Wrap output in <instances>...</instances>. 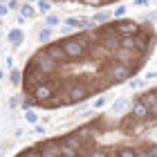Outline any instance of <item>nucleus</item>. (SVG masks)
<instances>
[{"mask_svg":"<svg viewBox=\"0 0 157 157\" xmlns=\"http://www.w3.org/2000/svg\"><path fill=\"white\" fill-rule=\"evenodd\" d=\"M61 45H63V49H65L67 59H81V56H85L88 40H85V38H78V36H72V38H65Z\"/></svg>","mask_w":157,"mask_h":157,"instance_id":"1","label":"nucleus"},{"mask_svg":"<svg viewBox=\"0 0 157 157\" xmlns=\"http://www.w3.org/2000/svg\"><path fill=\"white\" fill-rule=\"evenodd\" d=\"M99 45H101L105 52H117V49H121V36L115 29L101 32L99 34Z\"/></svg>","mask_w":157,"mask_h":157,"instance_id":"2","label":"nucleus"},{"mask_svg":"<svg viewBox=\"0 0 157 157\" xmlns=\"http://www.w3.org/2000/svg\"><path fill=\"white\" fill-rule=\"evenodd\" d=\"M135 72V67L130 65H121V63H115L110 70H108V81L110 83H126L130 74Z\"/></svg>","mask_w":157,"mask_h":157,"instance_id":"3","label":"nucleus"},{"mask_svg":"<svg viewBox=\"0 0 157 157\" xmlns=\"http://www.w3.org/2000/svg\"><path fill=\"white\" fill-rule=\"evenodd\" d=\"M54 97H56L54 85H52V83H47V81H45V83H40L38 88L32 92V99H34V103H36V105H45L49 99H54Z\"/></svg>","mask_w":157,"mask_h":157,"instance_id":"4","label":"nucleus"},{"mask_svg":"<svg viewBox=\"0 0 157 157\" xmlns=\"http://www.w3.org/2000/svg\"><path fill=\"white\" fill-rule=\"evenodd\" d=\"M32 63H34V65H36L45 76H47V74H54V72H56V67H59V63H56L54 59H49L47 54H43V52H38L36 56H34Z\"/></svg>","mask_w":157,"mask_h":157,"instance_id":"5","label":"nucleus"},{"mask_svg":"<svg viewBox=\"0 0 157 157\" xmlns=\"http://www.w3.org/2000/svg\"><path fill=\"white\" fill-rule=\"evenodd\" d=\"M153 45H155V36L148 34V32H144V34L137 36V47H135V52H137L139 56H146V54L153 52Z\"/></svg>","mask_w":157,"mask_h":157,"instance_id":"6","label":"nucleus"},{"mask_svg":"<svg viewBox=\"0 0 157 157\" xmlns=\"http://www.w3.org/2000/svg\"><path fill=\"white\" fill-rule=\"evenodd\" d=\"M43 54H47L49 59H54L56 63H65L67 61V54H65V49H63L61 43H49V45L43 49Z\"/></svg>","mask_w":157,"mask_h":157,"instance_id":"7","label":"nucleus"},{"mask_svg":"<svg viewBox=\"0 0 157 157\" xmlns=\"http://www.w3.org/2000/svg\"><path fill=\"white\" fill-rule=\"evenodd\" d=\"M115 32L119 36H139V25L135 20H121L115 25Z\"/></svg>","mask_w":157,"mask_h":157,"instance_id":"8","label":"nucleus"},{"mask_svg":"<svg viewBox=\"0 0 157 157\" xmlns=\"http://www.w3.org/2000/svg\"><path fill=\"white\" fill-rule=\"evenodd\" d=\"M130 117H132L135 121H144V119H148V117H151V110H148V105H146V103L139 99V101H135V103H132Z\"/></svg>","mask_w":157,"mask_h":157,"instance_id":"9","label":"nucleus"},{"mask_svg":"<svg viewBox=\"0 0 157 157\" xmlns=\"http://www.w3.org/2000/svg\"><path fill=\"white\" fill-rule=\"evenodd\" d=\"M141 101H144L146 105H148V110H151V115H155L157 117V90H146L144 94L139 97Z\"/></svg>","mask_w":157,"mask_h":157,"instance_id":"10","label":"nucleus"},{"mask_svg":"<svg viewBox=\"0 0 157 157\" xmlns=\"http://www.w3.org/2000/svg\"><path fill=\"white\" fill-rule=\"evenodd\" d=\"M135 49H126V47H121V49H117L115 52V61L117 63H121V65H130V63L135 61Z\"/></svg>","mask_w":157,"mask_h":157,"instance_id":"11","label":"nucleus"},{"mask_svg":"<svg viewBox=\"0 0 157 157\" xmlns=\"http://www.w3.org/2000/svg\"><path fill=\"white\" fill-rule=\"evenodd\" d=\"M128 108H130V101H128L126 97H119L117 101H112V108L110 110H112V115H124Z\"/></svg>","mask_w":157,"mask_h":157,"instance_id":"12","label":"nucleus"},{"mask_svg":"<svg viewBox=\"0 0 157 157\" xmlns=\"http://www.w3.org/2000/svg\"><path fill=\"white\" fill-rule=\"evenodd\" d=\"M23 38H25V36H23V32H20L18 27L7 32V43H11V45H20V40H23Z\"/></svg>","mask_w":157,"mask_h":157,"instance_id":"13","label":"nucleus"},{"mask_svg":"<svg viewBox=\"0 0 157 157\" xmlns=\"http://www.w3.org/2000/svg\"><path fill=\"white\" fill-rule=\"evenodd\" d=\"M115 157H137V148H132V146H119L115 151Z\"/></svg>","mask_w":157,"mask_h":157,"instance_id":"14","label":"nucleus"},{"mask_svg":"<svg viewBox=\"0 0 157 157\" xmlns=\"http://www.w3.org/2000/svg\"><path fill=\"white\" fill-rule=\"evenodd\" d=\"M121 47L135 49V47H137V36H121Z\"/></svg>","mask_w":157,"mask_h":157,"instance_id":"15","label":"nucleus"},{"mask_svg":"<svg viewBox=\"0 0 157 157\" xmlns=\"http://www.w3.org/2000/svg\"><path fill=\"white\" fill-rule=\"evenodd\" d=\"M20 16H23V18H34V16H36V9H34V7L32 5H23V7H20Z\"/></svg>","mask_w":157,"mask_h":157,"instance_id":"16","label":"nucleus"},{"mask_svg":"<svg viewBox=\"0 0 157 157\" xmlns=\"http://www.w3.org/2000/svg\"><path fill=\"white\" fill-rule=\"evenodd\" d=\"M9 83H11V85H20V83H23V72H20V70H11Z\"/></svg>","mask_w":157,"mask_h":157,"instance_id":"17","label":"nucleus"},{"mask_svg":"<svg viewBox=\"0 0 157 157\" xmlns=\"http://www.w3.org/2000/svg\"><path fill=\"white\" fill-rule=\"evenodd\" d=\"M59 23H61V18H59V16H54V13L45 16V20H43V25H45V27H49V29H52V27H56Z\"/></svg>","mask_w":157,"mask_h":157,"instance_id":"18","label":"nucleus"},{"mask_svg":"<svg viewBox=\"0 0 157 157\" xmlns=\"http://www.w3.org/2000/svg\"><path fill=\"white\" fill-rule=\"evenodd\" d=\"M92 20H94V23H108L110 20V11H97L94 16H92Z\"/></svg>","mask_w":157,"mask_h":157,"instance_id":"19","label":"nucleus"},{"mask_svg":"<svg viewBox=\"0 0 157 157\" xmlns=\"http://www.w3.org/2000/svg\"><path fill=\"white\" fill-rule=\"evenodd\" d=\"M25 121H27V124H34V126H36L38 112H36V110H25Z\"/></svg>","mask_w":157,"mask_h":157,"instance_id":"20","label":"nucleus"},{"mask_svg":"<svg viewBox=\"0 0 157 157\" xmlns=\"http://www.w3.org/2000/svg\"><path fill=\"white\" fill-rule=\"evenodd\" d=\"M36 9H38L40 13H49L52 5H49V0H38V2H36Z\"/></svg>","mask_w":157,"mask_h":157,"instance_id":"21","label":"nucleus"},{"mask_svg":"<svg viewBox=\"0 0 157 157\" xmlns=\"http://www.w3.org/2000/svg\"><path fill=\"white\" fill-rule=\"evenodd\" d=\"M49 38H52V29H49V27H45V29L38 32V40H40V43H47Z\"/></svg>","mask_w":157,"mask_h":157,"instance_id":"22","label":"nucleus"},{"mask_svg":"<svg viewBox=\"0 0 157 157\" xmlns=\"http://www.w3.org/2000/svg\"><path fill=\"white\" fill-rule=\"evenodd\" d=\"M146 83V78H135V81H128V88H132V90H137L141 88V85Z\"/></svg>","mask_w":157,"mask_h":157,"instance_id":"23","label":"nucleus"},{"mask_svg":"<svg viewBox=\"0 0 157 157\" xmlns=\"http://www.w3.org/2000/svg\"><path fill=\"white\" fill-rule=\"evenodd\" d=\"M137 157H151V151H148V146H139V148H137Z\"/></svg>","mask_w":157,"mask_h":157,"instance_id":"24","label":"nucleus"},{"mask_svg":"<svg viewBox=\"0 0 157 157\" xmlns=\"http://www.w3.org/2000/svg\"><path fill=\"white\" fill-rule=\"evenodd\" d=\"M105 103H108V99H105V97H99L97 101H94V110H101Z\"/></svg>","mask_w":157,"mask_h":157,"instance_id":"25","label":"nucleus"},{"mask_svg":"<svg viewBox=\"0 0 157 157\" xmlns=\"http://www.w3.org/2000/svg\"><path fill=\"white\" fill-rule=\"evenodd\" d=\"M126 9H128V7H124V5H119L117 9H115V18H121V16H126Z\"/></svg>","mask_w":157,"mask_h":157,"instance_id":"26","label":"nucleus"},{"mask_svg":"<svg viewBox=\"0 0 157 157\" xmlns=\"http://www.w3.org/2000/svg\"><path fill=\"white\" fill-rule=\"evenodd\" d=\"M7 13H9V5H7V2H0V18L7 16Z\"/></svg>","mask_w":157,"mask_h":157,"instance_id":"27","label":"nucleus"},{"mask_svg":"<svg viewBox=\"0 0 157 157\" xmlns=\"http://www.w3.org/2000/svg\"><path fill=\"white\" fill-rule=\"evenodd\" d=\"M34 132H36V135H45V126L36 124V126H34Z\"/></svg>","mask_w":157,"mask_h":157,"instance_id":"28","label":"nucleus"},{"mask_svg":"<svg viewBox=\"0 0 157 157\" xmlns=\"http://www.w3.org/2000/svg\"><path fill=\"white\" fill-rule=\"evenodd\" d=\"M146 78H148V81H155V78H157V70H151V72L146 74Z\"/></svg>","mask_w":157,"mask_h":157,"instance_id":"29","label":"nucleus"},{"mask_svg":"<svg viewBox=\"0 0 157 157\" xmlns=\"http://www.w3.org/2000/svg\"><path fill=\"white\" fill-rule=\"evenodd\" d=\"M5 67H7V70H13V59H11V56L5 61Z\"/></svg>","mask_w":157,"mask_h":157,"instance_id":"30","label":"nucleus"},{"mask_svg":"<svg viewBox=\"0 0 157 157\" xmlns=\"http://www.w3.org/2000/svg\"><path fill=\"white\" fill-rule=\"evenodd\" d=\"M148 151H151V157H157V146H155V144L148 146Z\"/></svg>","mask_w":157,"mask_h":157,"instance_id":"31","label":"nucleus"},{"mask_svg":"<svg viewBox=\"0 0 157 157\" xmlns=\"http://www.w3.org/2000/svg\"><path fill=\"white\" fill-rule=\"evenodd\" d=\"M148 0H135V7H146Z\"/></svg>","mask_w":157,"mask_h":157,"instance_id":"32","label":"nucleus"},{"mask_svg":"<svg viewBox=\"0 0 157 157\" xmlns=\"http://www.w3.org/2000/svg\"><path fill=\"white\" fill-rule=\"evenodd\" d=\"M7 5H9V9H16V7H18V2H16V0H9Z\"/></svg>","mask_w":157,"mask_h":157,"instance_id":"33","label":"nucleus"},{"mask_svg":"<svg viewBox=\"0 0 157 157\" xmlns=\"http://www.w3.org/2000/svg\"><path fill=\"white\" fill-rule=\"evenodd\" d=\"M148 20H153V23H155V20H157V11H155V13H151V16H148Z\"/></svg>","mask_w":157,"mask_h":157,"instance_id":"34","label":"nucleus"},{"mask_svg":"<svg viewBox=\"0 0 157 157\" xmlns=\"http://www.w3.org/2000/svg\"><path fill=\"white\" fill-rule=\"evenodd\" d=\"M2 153H5V144H0V157H2Z\"/></svg>","mask_w":157,"mask_h":157,"instance_id":"35","label":"nucleus"},{"mask_svg":"<svg viewBox=\"0 0 157 157\" xmlns=\"http://www.w3.org/2000/svg\"><path fill=\"white\" fill-rule=\"evenodd\" d=\"M2 78H5V72H2V70H0V81H2Z\"/></svg>","mask_w":157,"mask_h":157,"instance_id":"36","label":"nucleus"},{"mask_svg":"<svg viewBox=\"0 0 157 157\" xmlns=\"http://www.w3.org/2000/svg\"><path fill=\"white\" fill-rule=\"evenodd\" d=\"M155 2H157V0H155Z\"/></svg>","mask_w":157,"mask_h":157,"instance_id":"37","label":"nucleus"},{"mask_svg":"<svg viewBox=\"0 0 157 157\" xmlns=\"http://www.w3.org/2000/svg\"><path fill=\"white\" fill-rule=\"evenodd\" d=\"M0 25H2V23H0Z\"/></svg>","mask_w":157,"mask_h":157,"instance_id":"38","label":"nucleus"}]
</instances>
